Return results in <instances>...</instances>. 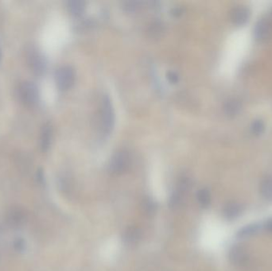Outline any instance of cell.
<instances>
[{
    "instance_id": "cell-15",
    "label": "cell",
    "mask_w": 272,
    "mask_h": 271,
    "mask_svg": "<svg viewBox=\"0 0 272 271\" xmlns=\"http://www.w3.org/2000/svg\"><path fill=\"white\" fill-rule=\"evenodd\" d=\"M260 193L264 199L272 201V178H266L260 185Z\"/></svg>"
},
{
    "instance_id": "cell-9",
    "label": "cell",
    "mask_w": 272,
    "mask_h": 271,
    "mask_svg": "<svg viewBox=\"0 0 272 271\" xmlns=\"http://www.w3.org/2000/svg\"><path fill=\"white\" fill-rule=\"evenodd\" d=\"M250 14V10L246 6H237L231 11V19L236 25H244L249 21Z\"/></svg>"
},
{
    "instance_id": "cell-11",
    "label": "cell",
    "mask_w": 272,
    "mask_h": 271,
    "mask_svg": "<svg viewBox=\"0 0 272 271\" xmlns=\"http://www.w3.org/2000/svg\"><path fill=\"white\" fill-rule=\"evenodd\" d=\"M242 207L240 203L236 202H230L227 203L224 208V216L227 220L232 221L238 218L242 213Z\"/></svg>"
},
{
    "instance_id": "cell-3",
    "label": "cell",
    "mask_w": 272,
    "mask_h": 271,
    "mask_svg": "<svg viewBox=\"0 0 272 271\" xmlns=\"http://www.w3.org/2000/svg\"><path fill=\"white\" fill-rule=\"evenodd\" d=\"M55 80L60 89L66 90L72 87L75 81L74 70L70 66H63L56 72Z\"/></svg>"
},
{
    "instance_id": "cell-19",
    "label": "cell",
    "mask_w": 272,
    "mask_h": 271,
    "mask_svg": "<svg viewBox=\"0 0 272 271\" xmlns=\"http://www.w3.org/2000/svg\"><path fill=\"white\" fill-rule=\"evenodd\" d=\"M264 128H265V126H264V123L261 119H255L251 123V132L256 135V136L261 135L264 132Z\"/></svg>"
},
{
    "instance_id": "cell-26",
    "label": "cell",
    "mask_w": 272,
    "mask_h": 271,
    "mask_svg": "<svg viewBox=\"0 0 272 271\" xmlns=\"http://www.w3.org/2000/svg\"><path fill=\"white\" fill-rule=\"evenodd\" d=\"M271 18H272V12H271Z\"/></svg>"
},
{
    "instance_id": "cell-7",
    "label": "cell",
    "mask_w": 272,
    "mask_h": 271,
    "mask_svg": "<svg viewBox=\"0 0 272 271\" xmlns=\"http://www.w3.org/2000/svg\"><path fill=\"white\" fill-rule=\"evenodd\" d=\"M229 260L235 266L245 265L249 259V253L245 248L234 246L229 251Z\"/></svg>"
},
{
    "instance_id": "cell-22",
    "label": "cell",
    "mask_w": 272,
    "mask_h": 271,
    "mask_svg": "<svg viewBox=\"0 0 272 271\" xmlns=\"http://www.w3.org/2000/svg\"><path fill=\"white\" fill-rule=\"evenodd\" d=\"M14 248H15V250H17V251L22 252L26 248V243H25V241L23 239L20 238V239H17V240L14 242Z\"/></svg>"
},
{
    "instance_id": "cell-13",
    "label": "cell",
    "mask_w": 272,
    "mask_h": 271,
    "mask_svg": "<svg viewBox=\"0 0 272 271\" xmlns=\"http://www.w3.org/2000/svg\"><path fill=\"white\" fill-rule=\"evenodd\" d=\"M142 232L140 229L137 227H129L123 235V240L126 244H137L140 240Z\"/></svg>"
},
{
    "instance_id": "cell-17",
    "label": "cell",
    "mask_w": 272,
    "mask_h": 271,
    "mask_svg": "<svg viewBox=\"0 0 272 271\" xmlns=\"http://www.w3.org/2000/svg\"><path fill=\"white\" fill-rule=\"evenodd\" d=\"M68 8L72 15H81L85 8V2L81 0H71L68 2Z\"/></svg>"
},
{
    "instance_id": "cell-16",
    "label": "cell",
    "mask_w": 272,
    "mask_h": 271,
    "mask_svg": "<svg viewBox=\"0 0 272 271\" xmlns=\"http://www.w3.org/2000/svg\"><path fill=\"white\" fill-rule=\"evenodd\" d=\"M142 209H143L144 214L147 216H153L157 210V205H156V202H154V200L151 199L150 197H146L142 202Z\"/></svg>"
},
{
    "instance_id": "cell-25",
    "label": "cell",
    "mask_w": 272,
    "mask_h": 271,
    "mask_svg": "<svg viewBox=\"0 0 272 271\" xmlns=\"http://www.w3.org/2000/svg\"><path fill=\"white\" fill-rule=\"evenodd\" d=\"M37 179L39 181V183L44 182V175H43V171L41 170L37 173Z\"/></svg>"
},
{
    "instance_id": "cell-8",
    "label": "cell",
    "mask_w": 272,
    "mask_h": 271,
    "mask_svg": "<svg viewBox=\"0 0 272 271\" xmlns=\"http://www.w3.org/2000/svg\"><path fill=\"white\" fill-rule=\"evenodd\" d=\"M272 30L271 22L267 19H259V21L255 24L254 34H255V37L257 38L258 40H266L267 38L270 37L271 34H272Z\"/></svg>"
},
{
    "instance_id": "cell-24",
    "label": "cell",
    "mask_w": 272,
    "mask_h": 271,
    "mask_svg": "<svg viewBox=\"0 0 272 271\" xmlns=\"http://www.w3.org/2000/svg\"><path fill=\"white\" fill-rule=\"evenodd\" d=\"M264 228H265L266 231H268V232L272 233V218L269 219L268 221H266L265 224H264Z\"/></svg>"
},
{
    "instance_id": "cell-10",
    "label": "cell",
    "mask_w": 272,
    "mask_h": 271,
    "mask_svg": "<svg viewBox=\"0 0 272 271\" xmlns=\"http://www.w3.org/2000/svg\"><path fill=\"white\" fill-rule=\"evenodd\" d=\"M53 128L49 123L43 126L41 132L40 146L42 151H47L51 145Z\"/></svg>"
},
{
    "instance_id": "cell-21",
    "label": "cell",
    "mask_w": 272,
    "mask_h": 271,
    "mask_svg": "<svg viewBox=\"0 0 272 271\" xmlns=\"http://www.w3.org/2000/svg\"><path fill=\"white\" fill-rule=\"evenodd\" d=\"M141 4L142 2L139 1H128L123 3V7L125 8L126 11H135L140 7Z\"/></svg>"
},
{
    "instance_id": "cell-18",
    "label": "cell",
    "mask_w": 272,
    "mask_h": 271,
    "mask_svg": "<svg viewBox=\"0 0 272 271\" xmlns=\"http://www.w3.org/2000/svg\"><path fill=\"white\" fill-rule=\"evenodd\" d=\"M197 198L201 205L206 208L211 202V194L207 189H202L197 193Z\"/></svg>"
},
{
    "instance_id": "cell-12",
    "label": "cell",
    "mask_w": 272,
    "mask_h": 271,
    "mask_svg": "<svg viewBox=\"0 0 272 271\" xmlns=\"http://www.w3.org/2000/svg\"><path fill=\"white\" fill-rule=\"evenodd\" d=\"M261 229V226L257 224H253V225H247L245 227L239 230L237 232V238L240 240H245L249 238L252 237L254 235H257L259 231Z\"/></svg>"
},
{
    "instance_id": "cell-6",
    "label": "cell",
    "mask_w": 272,
    "mask_h": 271,
    "mask_svg": "<svg viewBox=\"0 0 272 271\" xmlns=\"http://www.w3.org/2000/svg\"><path fill=\"white\" fill-rule=\"evenodd\" d=\"M27 220L25 210L20 207H15L9 210L7 214V225L11 228L18 229L23 227Z\"/></svg>"
},
{
    "instance_id": "cell-2",
    "label": "cell",
    "mask_w": 272,
    "mask_h": 271,
    "mask_svg": "<svg viewBox=\"0 0 272 271\" xmlns=\"http://www.w3.org/2000/svg\"><path fill=\"white\" fill-rule=\"evenodd\" d=\"M19 96L23 104L32 106L39 99V89L34 83L25 81L19 88Z\"/></svg>"
},
{
    "instance_id": "cell-23",
    "label": "cell",
    "mask_w": 272,
    "mask_h": 271,
    "mask_svg": "<svg viewBox=\"0 0 272 271\" xmlns=\"http://www.w3.org/2000/svg\"><path fill=\"white\" fill-rule=\"evenodd\" d=\"M166 76H167V80H168L170 83H172V84H175V83L179 81V75L177 74L175 72L170 71V72L167 73Z\"/></svg>"
},
{
    "instance_id": "cell-1",
    "label": "cell",
    "mask_w": 272,
    "mask_h": 271,
    "mask_svg": "<svg viewBox=\"0 0 272 271\" xmlns=\"http://www.w3.org/2000/svg\"><path fill=\"white\" fill-rule=\"evenodd\" d=\"M101 120L104 131L110 133L115 126V112L109 95H104L101 104Z\"/></svg>"
},
{
    "instance_id": "cell-14",
    "label": "cell",
    "mask_w": 272,
    "mask_h": 271,
    "mask_svg": "<svg viewBox=\"0 0 272 271\" xmlns=\"http://www.w3.org/2000/svg\"><path fill=\"white\" fill-rule=\"evenodd\" d=\"M241 110V104L236 99H231L227 100L224 106V111L228 116H234L238 114Z\"/></svg>"
},
{
    "instance_id": "cell-20",
    "label": "cell",
    "mask_w": 272,
    "mask_h": 271,
    "mask_svg": "<svg viewBox=\"0 0 272 271\" xmlns=\"http://www.w3.org/2000/svg\"><path fill=\"white\" fill-rule=\"evenodd\" d=\"M183 194L176 191L175 193H173L169 202V205L170 208H177L179 205V203H181V198H182Z\"/></svg>"
},
{
    "instance_id": "cell-5",
    "label": "cell",
    "mask_w": 272,
    "mask_h": 271,
    "mask_svg": "<svg viewBox=\"0 0 272 271\" xmlns=\"http://www.w3.org/2000/svg\"><path fill=\"white\" fill-rule=\"evenodd\" d=\"M27 61L30 68L37 75L43 74L46 69V62L45 57L34 48H31L28 52Z\"/></svg>"
},
{
    "instance_id": "cell-4",
    "label": "cell",
    "mask_w": 272,
    "mask_h": 271,
    "mask_svg": "<svg viewBox=\"0 0 272 271\" xmlns=\"http://www.w3.org/2000/svg\"><path fill=\"white\" fill-rule=\"evenodd\" d=\"M129 164L130 156L128 151H118L111 160L110 171L115 174H123L128 170Z\"/></svg>"
}]
</instances>
